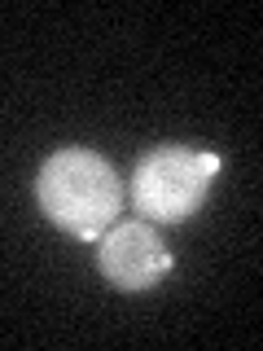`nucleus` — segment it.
I'll return each mask as SVG.
<instances>
[{
    "label": "nucleus",
    "mask_w": 263,
    "mask_h": 351,
    "mask_svg": "<svg viewBox=\"0 0 263 351\" xmlns=\"http://www.w3.org/2000/svg\"><path fill=\"white\" fill-rule=\"evenodd\" d=\"M171 250L162 233L149 219H127V224H110L97 237V268L101 277L123 294H145L171 272Z\"/></svg>",
    "instance_id": "7ed1b4c3"
},
{
    "label": "nucleus",
    "mask_w": 263,
    "mask_h": 351,
    "mask_svg": "<svg viewBox=\"0 0 263 351\" xmlns=\"http://www.w3.org/2000/svg\"><path fill=\"white\" fill-rule=\"evenodd\" d=\"M219 154L193 145H158L132 171V202L149 224H184L202 211L215 184Z\"/></svg>",
    "instance_id": "f03ea898"
},
{
    "label": "nucleus",
    "mask_w": 263,
    "mask_h": 351,
    "mask_svg": "<svg viewBox=\"0 0 263 351\" xmlns=\"http://www.w3.org/2000/svg\"><path fill=\"white\" fill-rule=\"evenodd\" d=\"M36 202L40 211L79 241H97L118 219L123 184H118L110 158L97 149H58L44 158L36 176Z\"/></svg>",
    "instance_id": "f257e3e1"
}]
</instances>
